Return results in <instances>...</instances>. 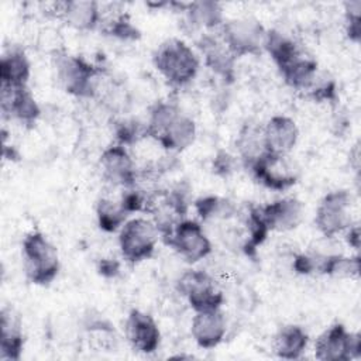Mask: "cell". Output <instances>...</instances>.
<instances>
[{
    "label": "cell",
    "mask_w": 361,
    "mask_h": 361,
    "mask_svg": "<svg viewBox=\"0 0 361 361\" xmlns=\"http://www.w3.org/2000/svg\"><path fill=\"white\" fill-rule=\"evenodd\" d=\"M264 51L268 52L278 71L303 54L299 45L290 37L274 28L267 30Z\"/></svg>",
    "instance_id": "484cf974"
},
{
    "label": "cell",
    "mask_w": 361,
    "mask_h": 361,
    "mask_svg": "<svg viewBox=\"0 0 361 361\" xmlns=\"http://www.w3.org/2000/svg\"><path fill=\"white\" fill-rule=\"evenodd\" d=\"M51 11L56 18L78 31H93L100 25L102 8L92 0H65L52 4Z\"/></svg>",
    "instance_id": "2e32d148"
},
{
    "label": "cell",
    "mask_w": 361,
    "mask_h": 361,
    "mask_svg": "<svg viewBox=\"0 0 361 361\" xmlns=\"http://www.w3.org/2000/svg\"><path fill=\"white\" fill-rule=\"evenodd\" d=\"M195 210L203 221L207 220H228L235 216V204L224 197L219 196H202L193 202Z\"/></svg>",
    "instance_id": "f1b7e54d"
},
{
    "label": "cell",
    "mask_w": 361,
    "mask_h": 361,
    "mask_svg": "<svg viewBox=\"0 0 361 361\" xmlns=\"http://www.w3.org/2000/svg\"><path fill=\"white\" fill-rule=\"evenodd\" d=\"M162 240L189 264L206 258L213 250L212 241L203 231V227L197 221L189 219L178 221L172 231L162 237Z\"/></svg>",
    "instance_id": "30bf717a"
},
{
    "label": "cell",
    "mask_w": 361,
    "mask_h": 361,
    "mask_svg": "<svg viewBox=\"0 0 361 361\" xmlns=\"http://www.w3.org/2000/svg\"><path fill=\"white\" fill-rule=\"evenodd\" d=\"M99 27L102 28V32H104L106 35L116 37L120 39L134 41L141 37L140 30L131 23L127 14H113V17L102 20Z\"/></svg>",
    "instance_id": "f546056e"
},
{
    "label": "cell",
    "mask_w": 361,
    "mask_h": 361,
    "mask_svg": "<svg viewBox=\"0 0 361 361\" xmlns=\"http://www.w3.org/2000/svg\"><path fill=\"white\" fill-rule=\"evenodd\" d=\"M353 196L345 189H337L326 193L316 207L314 224L326 237L333 238L353 226L351 216Z\"/></svg>",
    "instance_id": "52a82bcc"
},
{
    "label": "cell",
    "mask_w": 361,
    "mask_h": 361,
    "mask_svg": "<svg viewBox=\"0 0 361 361\" xmlns=\"http://www.w3.org/2000/svg\"><path fill=\"white\" fill-rule=\"evenodd\" d=\"M235 148H237L241 164L247 169L255 159H258L264 152H267L265 144H264L262 127L251 123L244 124L243 128L238 131V135L235 140Z\"/></svg>",
    "instance_id": "4316f807"
},
{
    "label": "cell",
    "mask_w": 361,
    "mask_h": 361,
    "mask_svg": "<svg viewBox=\"0 0 361 361\" xmlns=\"http://www.w3.org/2000/svg\"><path fill=\"white\" fill-rule=\"evenodd\" d=\"M345 241L350 247H353L354 250H358L360 248V227L358 224H353L350 226L345 231Z\"/></svg>",
    "instance_id": "d590c367"
},
{
    "label": "cell",
    "mask_w": 361,
    "mask_h": 361,
    "mask_svg": "<svg viewBox=\"0 0 361 361\" xmlns=\"http://www.w3.org/2000/svg\"><path fill=\"white\" fill-rule=\"evenodd\" d=\"M196 47L203 55L204 65L223 82L233 83L235 79L237 58L223 42L220 34L203 32L196 41Z\"/></svg>",
    "instance_id": "7c38bea8"
},
{
    "label": "cell",
    "mask_w": 361,
    "mask_h": 361,
    "mask_svg": "<svg viewBox=\"0 0 361 361\" xmlns=\"http://www.w3.org/2000/svg\"><path fill=\"white\" fill-rule=\"evenodd\" d=\"M267 152L289 154L299 140V128L293 118L282 114L272 116L262 127Z\"/></svg>",
    "instance_id": "e0dca14e"
},
{
    "label": "cell",
    "mask_w": 361,
    "mask_h": 361,
    "mask_svg": "<svg viewBox=\"0 0 361 361\" xmlns=\"http://www.w3.org/2000/svg\"><path fill=\"white\" fill-rule=\"evenodd\" d=\"M196 134L195 121L180 111L154 141L169 152H182L195 142Z\"/></svg>",
    "instance_id": "ffe728a7"
},
{
    "label": "cell",
    "mask_w": 361,
    "mask_h": 361,
    "mask_svg": "<svg viewBox=\"0 0 361 361\" xmlns=\"http://www.w3.org/2000/svg\"><path fill=\"white\" fill-rule=\"evenodd\" d=\"M0 329V357L8 361H18L24 350L23 323L20 314L11 306L1 309Z\"/></svg>",
    "instance_id": "d6986e66"
},
{
    "label": "cell",
    "mask_w": 361,
    "mask_h": 361,
    "mask_svg": "<svg viewBox=\"0 0 361 361\" xmlns=\"http://www.w3.org/2000/svg\"><path fill=\"white\" fill-rule=\"evenodd\" d=\"M31 75V63L20 47L6 49L0 61L1 86H27Z\"/></svg>",
    "instance_id": "7402d4cb"
},
{
    "label": "cell",
    "mask_w": 361,
    "mask_h": 361,
    "mask_svg": "<svg viewBox=\"0 0 361 361\" xmlns=\"http://www.w3.org/2000/svg\"><path fill=\"white\" fill-rule=\"evenodd\" d=\"M114 137L117 144L124 147L137 144L142 138H148L147 123H140L134 118H123L114 123Z\"/></svg>",
    "instance_id": "4dcf8cb0"
},
{
    "label": "cell",
    "mask_w": 361,
    "mask_h": 361,
    "mask_svg": "<svg viewBox=\"0 0 361 361\" xmlns=\"http://www.w3.org/2000/svg\"><path fill=\"white\" fill-rule=\"evenodd\" d=\"M179 11H183L185 21L192 30H214L224 23L223 7L217 1L200 0L190 3H176Z\"/></svg>",
    "instance_id": "44dd1931"
},
{
    "label": "cell",
    "mask_w": 361,
    "mask_h": 361,
    "mask_svg": "<svg viewBox=\"0 0 361 361\" xmlns=\"http://www.w3.org/2000/svg\"><path fill=\"white\" fill-rule=\"evenodd\" d=\"M247 169L259 185L278 192L296 185L300 176V169L289 154L264 152Z\"/></svg>",
    "instance_id": "8992f818"
},
{
    "label": "cell",
    "mask_w": 361,
    "mask_h": 361,
    "mask_svg": "<svg viewBox=\"0 0 361 361\" xmlns=\"http://www.w3.org/2000/svg\"><path fill=\"white\" fill-rule=\"evenodd\" d=\"M344 31L350 41L358 44L361 39V1L344 4Z\"/></svg>",
    "instance_id": "d6a6232c"
},
{
    "label": "cell",
    "mask_w": 361,
    "mask_h": 361,
    "mask_svg": "<svg viewBox=\"0 0 361 361\" xmlns=\"http://www.w3.org/2000/svg\"><path fill=\"white\" fill-rule=\"evenodd\" d=\"M159 238V231L152 220L144 217L128 219L118 230V247L123 258L130 264L149 259Z\"/></svg>",
    "instance_id": "5b68a950"
},
{
    "label": "cell",
    "mask_w": 361,
    "mask_h": 361,
    "mask_svg": "<svg viewBox=\"0 0 361 361\" xmlns=\"http://www.w3.org/2000/svg\"><path fill=\"white\" fill-rule=\"evenodd\" d=\"M219 34L238 59L247 55H259L264 51L267 28L255 17H237L224 20Z\"/></svg>",
    "instance_id": "277c9868"
},
{
    "label": "cell",
    "mask_w": 361,
    "mask_h": 361,
    "mask_svg": "<svg viewBox=\"0 0 361 361\" xmlns=\"http://www.w3.org/2000/svg\"><path fill=\"white\" fill-rule=\"evenodd\" d=\"M279 73L289 87L295 90L307 92V89L312 86L313 80L319 73V65L316 59L302 54L290 63L281 68Z\"/></svg>",
    "instance_id": "cb8c5ba5"
},
{
    "label": "cell",
    "mask_w": 361,
    "mask_h": 361,
    "mask_svg": "<svg viewBox=\"0 0 361 361\" xmlns=\"http://www.w3.org/2000/svg\"><path fill=\"white\" fill-rule=\"evenodd\" d=\"M309 344V334L298 324H286L279 329L274 338V353L283 360H298Z\"/></svg>",
    "instance_id": "603a6c76"
},
{
    "label": "cell",
    "mask_w": 361,
    "mask_h": 361,
    "mask_svg": "<svg viewBox=\"0 0 361 361\" xmlns=\"http://www.w3.org/2000/svg\"><path fill=\"white\" fill-rule=\"evenodd\" d=\"M226 317L220 309L195 312L190 333L195 343L203 350L217 347L226 336Z\"/></svg>",
    "instance_id": "ac0fdd59"
},
{
    "label": "cell",
    "mask_w": 361,
    "mask_h": 361,
    "mask_svg": "<svg viewBox=\"0 0 361 361\" xmlns=\"http://www.w3.org/2000/svg\"><path fill=\"white\" fill-rule=\"evenodd\" d=\"M52 63L56 80L66 93L82 99H90L97 94L100 68L83 56L68 54L63 49L54 51Z\"/></svg>",
    "instance_id": "7a4b0ae2"
},
{
    "label": "cell",
    "mask_w": 361,
    "mask_h": 361,
    "mask_svg": "<svg viewBox=\"0 0 361 361\" xmlns=\"http://www.w3.org/2000/svg\"><path fill=\"white\" fill-rule=\"evenodd\" d=\"M97 272L106 279L116 278L120 274V262L116 258H103L97 262Z\"/></svg>",
    "instance_id": "e575fe53"
},
{
    "label": "cell",
    "mask_w": 361,
    "mask_h": 361,
    "mask_svg": "<svg viewBox=\"0 0 361 361\" xmlns=\"http://www.w3.org/2000/svg\"><path fill=\"white\" fill-rule=\"evenodd\" d=\"M176 290L195 312L220 309L224 303L223 292L217 289L214 279L202 269L185 271L176 282Z\"/></svg>",
    "instance_id": "ba28073f"
},
{
    "label": "cell",
    "mask_w": 361,
    "mask_h": 361,
    "mask_svg": "<svg viewBox=\"0 0 361 361\" xmlns=\"http://www.w3.org/2000/svg\"><path fill=\"white\" fill-rule=\"evenodd\" d=\"M314 357L320 361L357 360L361 357V336L336 323L316 338Z\"/></svg>",
    "instance_id": "9c48e42d"
},
{
    "label": "cell",
    "mask_w": 361,
    "mask_h": 361,
    "mask_svg": "<svg viewBox=\"0 0 361 361\" xmlns=\"http://www.w3.org/2000/svg\"><path fill=\"white\" fill-rule=\"evenodd\" d=\"M152 63L173 87L189 85L200 68V59L196 52L179 38H168L161 42L152 55Z\"/></svg>",
    "instance_id": "6da1fadb"
},
{
    "label": "cell",
    "mask_w": 361,
    "mask_h": 361,
    "mask_svg": "<svg viewBox=\"0 0 361 361\" xmlns=\"http://www.w3.org/2000/svg\"><path fill=\"white\" fill-rule=\"evenodd\" d=\"M307 94L317 103H334L337 100V83L329 73L319 71L312 86L307 89Z\"/></svg>",
    "instance_id": "1f68e13d"
},
{
    "label": "cell",
    "mask_w": 361,
    "mask_h": 361,
    "mask_svg": "<svg viewBox=\"0 0 361 361\" xmlns=\"http://www.w3.org/2000/svg\"><path fill=\"white\" fill-rule=\"evenodd\" d=\"M314 274L334 278H357L360 275V255L316 254Z\"/></svg>",
    "instance_id": "d4e9b609"
},
{
    "label": "cell",
    "mask_w": 361,
    "mask_h": 361,
    "mask_svg": "<svg viewBox=\"0 0 361 361\" xmlns=\"http://www.w3.org/2000/svg\"><path fill=\"white\" fill-rule=\"evenodd\" d=\"M1 111L4 117L14 118L32 127L41 117V107L27 86H1Z\"/></svg>",
    "instance_id": "5bb4252c"
},
{
    "label": "cell",
    "mask_w": 361,
    "mask_h": 361,
    "mask_svg": "<svg viewBox=\"0 0 361 361\" xmlns=\"http://www.w3.org/2000/svg\"><path fill=\"white\" fill-rule=\"evenodd\" d=\"M21 258L25 278L34 285L48 286L61 268L58 248L41 231H31L24 237Z\"/></svg>",
    "instance_id": "3957f363"
},
{
    "label": "cell",
    "mask_w": 361,
    "mask_h": 361,
    "mask_svg": "<svg viewBox=\"0 0 361 361\" xmlns=\"http://www.w3.org/2000/svg\"><path fill=\"white\" fill-rule=\"evenodd\" d=\"M124 334L131 348L141 354H152L161 343V331L154 317L142 310H130L126 323Z\"/></svg>",
    "instance_id": "4fadbf2b"
},
{
    "label": "cell",
    "mask_w": 361,
    "mask_h": 361,
    "mask_svg": "<svg viewBox=\"0 0 361 361\" xmlns=\"http://www.w3.org/2000/svg\"><path fill=\"white\" fill-rule=\"evenodd\" d=\"M99 165L103 179L111 186L133 188L137 185L138 168L124 145L116 142L107 147L99 158Z\"/></svg>",
    "instance_id": "8fae6325"
},
{
    "label": "cell",
    "mask_w": 361,
    "mask_h": 361,
    "mask_svg": "<svg viewBox=\"0 0 361 361\" xmlns=\"http://www.w3.org/2000/svg\"><path fill=\"white\" fill-rule=\"evenodd\" d=\"M128 213L121 204L120 196L117 199L103 196L96 204V217L99 227L107 233H114L128 220Z\"/></svg>",
    "instance_id": "83f0119b"
},
{
    "label": "cell",
    "mask_w": 361,
    "mask_h": 361,
    "mask_svg": "<svg viewBox=\"0 0 361 361\" xmlns=\"http://www.w3.org/2000/svg\"><path fill=\"white\" fill-rule=\"evenodd\" d=\"M258 214L271 231H290L296 228L305 216V207L296 197H282L264 206H257Z\"/></svg>",
    "instance_id": "9a60e30c"
},
{
    "label": "cell",
    "mask_w": 361,
    "mask_h": 361,
    "mask_svg": "<svg viewBox=\"0 0 361 361\" xmlns=\"http://www.w3.org/2000/svg\"><path fill=\"white\" fill-rule=\"evenodd\" d=\"M213 172L219 176H228L230 173H233L237 168V159L235 157H233L231 154H228L227 151H219L213 159Z\"/></svg>",
    "instance_id": "836d02e7"
}]
</instances>
